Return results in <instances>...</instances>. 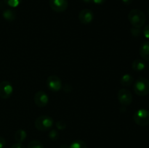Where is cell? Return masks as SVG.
Segmentation results:
<instances>
[{
  "instance_id": "cell-1",
  "label": "cell",
  "mask_w": 149,
  "mask_h": 148,
  "mask_svg": "<svg viewBox=\"0 0 149 148\" xmlns=\"http://www.w3.org/2000/svg\"><path fill=\"white\" fill-rule=\"evenodd\" d=\"M128 20L134 28H141L144 26L146 20V15L143 11L138 9L132 10L128 14Z\"/></svg>"
},
{
  "instance_id": "cell-2",
  "label": "cell",
  "mask_w": 149,
  "mask_h": 148,
  "mask_svg": "<svg viewBox=\"0 0 149 148\" xmlns=\"http://www.w3.org/2000/svg\"><path fill=\"white\" fill-rule=\"evenodd\" d=\"M133 89L137 95L141 97L148 95L149 94V80L146 78H139L134 84Z\"/></svg>"
},
{
  "instance_id": "cell-3",
  "label": "cell",
  "mask_w": 149,
  "mask_h": 148,
  "mask_svg": "<svg viewBox=\"0 0 149 148\" xmlns=\"http://www.w3.org/2000/svg\"><path fill=\"white\" fill-rule=\"evenodd\" d=\"M35 127L41 131H45L50 129L53 126V119L50 116L43 115L38 117L35 120Z\"/></svg>"
},
{
  "instance_id": "cell-4",
  "label": "cell",
  "mask_w": 149,
  "mask_h": 148,
  "mask_svg": "<svg viewBox=\"0 0 149 148\" xmlns=\"http://www.w3.org/2000/svg\"><path fill=\"white\" fill-rule=\"evenodd\" d=\"M133 120L138 126H148L149 125V111L144 108L139 109L134 113Z\"/></svg>"
},
{
  "instance_id": "cell-5",
  "label": "cell",
  "mask_w": 149,
  "mask_h": 148,
  "mask_svg": "<svg viewBox=\"0 0 149 148\" xmlns=\"http://www.w3.org/2000/svg\"><path fill=\"white\" fill-rule=\"evenodd\" d=\"M47 84L49 89L53 92L59 91L63 87L61 78L55 75H51L48 76L47 79Z\"/></svg>"
},
{
  "instance_id": "cell-6",
  "label": "cell",
  "mask_w": 149,
  "mask_h": 148,
  "mask_svg": "<svg viewBox=\"0 0 149 148\" xmlns=\"http://www.w3.org/2000/svg\"><path fill=\"white\" fill-rule=\"evenodd\" d=\"M118 100L123 106H128L132 102V94L127 89H121L118 92Z\"/></svg>"
},
{
  "instance_id": "cell-7",
  "label": "cell",
  "mask_w": 149,
  "mask_h": 148,
  "mask_svg": "<svg viewBox=\"0 0 149 148\" xmlns=\"http://www.w3.org/2000/svg\"><path fill=\"white\" fill-rule=\"evenodd\" d=\"M13 92V87L11 83L8 81H3L0 83V97L2 99H8L11 97Z\"/></svg>"
},
{
  "instance_id": "cell-8",
  "label": "cell",
  "mask_w": 149,
  "mask_h": 148,
  "mask_svg": "<svg viewBox=\"0 0 149 148\" xmlns=\"http://www.w3.org/2000/svg\"><path fill=\"white\" fill-rule=\"evenodd\" d=\"M49 6L53 11L63 12L68 8V3L67 0H49Z\"/></svg>"
},
{
  "instance_id": "cell-9",
  "label": "cell",
  "mask_w": 149,
  "mask_h": 148,
  "mask_svg": "<svg viewBox=\"0 0 149 148\" xmlns=\"http://www.w3.org/2000/svg\"><path fill=\"white\" fill-rule=\"evenodd\" d=\"M35 104L39 107H44L49 102V97L47 94L43 91H39L35 94L33 97Z\"/></svg>"
},
{
  "instance_id": "cell-10",
  "label": "cell",
  "mask_w": 149,
  "mask_h": 148,
  "mask_svg": "<svg viewBox=\"0 0 149 148\" xmlns=\"http://www.w3.org/2000/svg\"><path fill=\"white\" fill-rule=\"evenodd\" d=\"M93 19H94V14L93 11L89 9H84L79 13V20L82 24H90L93 22Z\"/></svg>"
},
{
  "instance_id": "cell-11",
  "label": "cell",
  "mask_w": 149,
  "mask_h": 148,
  "mask_svg": "<svg viewBox=\"0 0 149 148\" xmlns=\"http://www.w3.org/2000/svg\"><path fill=\"white\" fill-rule=\"evenodd\" d=\"M140 55L143 59L149 61V41L143 42L140 47Z\"/></svg>"
},
{
  "instance_id": "cell-12",
  "label": "cell",
  "mask_w": 149,
  "mask_h": 148,
  "mask_svg": "<svg viewBox=\"0 0 149 148\" xmlns=\"http://www.w3.org/2000/svg\"><path fill=\"white\" fill-rule=\"evenodd\" d=\"M132 68L136 72H140L145 69L146 64L143 60L140 59H137L133 61L132 64Z\"/></svg>"
},
{
  "instance_id": "cell-13",
  "label": "cell",
  "mask_w": 149,
  "mask_h": 148,
  "mask_svg": "<svg viewBox=\"0 0 149 148\" xmlns=\"http://www.w3.org/2000/svg\"><path fill=\"white\" fill-rule=\"evenodd\" d=\"M27 137V133L23 129H19L15 133V139L17 143H22L26 140Z\"/></svg>"
},
{
  "instance_id": "cell-14",
  "label": "cell",
  "mask_w": 149,
  "mask_h": 148,
  "mask_svg": "<svg viewBox=\"0 0 149 148\" xmlns=\"http://www.w3.org/2000/svg\"><path fill=\"white\" fill-rule=\"evenodd\" d=\"M134 78L130 74H125L122 76L120 79L121 84L124 86H130L132 85V84L133 83Z\"/></svg>"
},
{
  "instance_id": "cell-15",
  "label": "cell",
  "mask_w": 149,
  "mask_h": 148,
  "mask_svg": "<svg viewBox=\"0 0 149 148\" xmlns=\"http://www.w3.org/2000/svg\"><path fill=\"white\" fill-rule=\"evenodd\" d=\"M3 17L7 21H13V20L15 19V13L14 11H13L12 10H10V9H7V10H5L2 13Z\"/></svg>"
},
{
  "instance_id": "cell-16",
  "label": "cell",
  "mask_w": 149,
  "mask_h": 148,
  "mask_svg": "<svg viewBox=\"0 0 149 148\" xmlns=\"http://www.w3.org/2000/svg\"><path fill=\"white\" fill-rule=\"evenodd\" d=\"M69 148H87V144L82 140L77 139V140L74 141L71 145L69 146Z\"/></svg>"
},
{
  "instance_id": "cell-17",
  "label": "cell",
  "mask_w": 149,
  "mask_h": 148,
  "mask_svg": "<svg viewBox=\"0 0 149 148\" xmlns=\"http://www.w3.org/2000/svg\"><path fill=\"white\" fill-rule=\"evenodd\" d=\"M28 148H44L43 144L38 140L31 141L28 145Z\"/></svg>"
},
{
  "instance_id": "cell-18",
  "label": "cell",
  "mask_w": 149,
  "mask_h": 148,
  "mask_svg": "<svg viewBox=\"0 0 149 148\" xmlns=\"http://www.w3.org/2000/svg\"><path fill=\"white\" fill-rule=\"evenodd\" d=\"M4 3L10 7H17L21 4L22 0H4Z\"/></svg>"
},
{
  "instance_id": "cell-19",
  "label": "cell",
  "mask_w": 149,
  "mask_h": 148,
  "mask_svg": "<svg viewBox=\"0 0 149 148\" xmlns=\"http://www.w3.org/2000/svg\"><path fill=\"white\" fill-rule=\"evenodd\" d=\"M58 136H59V135H58V131L56 130H52L49 133V137L53 141L57 140L58 139Z\"/></svg>"
},
{
  "instance_id": "cell-20",
  "label": "cell",
  "mask_w": 149,
  "mask_h": 148,
  "mask_svg": "<svg viewBox=\"0 0 149 148\" xmlns=\"http://www.w3.org/2000/svg\"><path fill=\"white\" fill-rule=\"evenodd\" d=\"M131 32H132V34L135 36H139L141 33L140 28H133L131 29Z\"/></svg>"
},
{
  "instance_id": "cell-21",
  "label": "cell",
  "mask_w": 149,
  "mask_h": 148,
  "mask_svg": "<svg viewBox=\"0 0 149 148\" xmlns=\"http://www.w3.org/2000/svg\"><path fill=\"white\" fill-rule=\"evenodd\" d=\"M144 36L147 39H149V25H147L144 27L143 31Z\"/></svg>"
},
{
  "instance_id": "cell-22",
  "label": "cell",
  "mask_w": 149,
  "mask_h": 148,
  "mask_svg": "<svg viewBox=\"0 0 149 148\" xmlns=\"http://www.w3.org/2000/svg\"><path fill=\"white\" fill-rule=\"evenodd\" d=\"M56 126H57V128H58V129H60V130H62V129H65V126H66V125H65V123H64L63 121H62V120H59V121L57 123Z\"/></svg>"
},
{
  "instance_id": "cell-23",
  "label": "cell",
  "mask_w": 149,
  "mask_h": 148,
  "mask_svg": "<svg viewBox=\"0 0 149 148\" xmlns=\"http://www.w3.org/2000/svg\"><path fill=\"white\" fill-rule=\"evenodd\" d=\"M10 148H26V147H25L22 143H17H17L12 145Z\"/></svg>"
},
{
  "instance_id": "cell-24",
  "label": "cell",
  "mask_w": 149,
  "mask_h": 148,
  "mask_svg": "<svg viewBox=\"0 0 149 148\" xmlns=\"http://www.w3.org/2000/svg\"><path fill=\"white\" fill-rule=\"evenodd\" d=\"M6 145V141L2 136H0V148H4Z\"/></svg>"
},
{
  "instance_id": "cell-25",
  "label": "cell",
  "mask_w": 149,
  "mask_h": 148,
  "mask_svg": "<svg viewBox=\"0 0 149 148\" xmlns=\"http://www.w3.org/2000/svg\"><path fill=\"white\" fill-rule=\"evenodd\" d=\"M106 0H92V2H93L95 4H103L105 3Z\"/></svg>"
},
{
  "instance_id": "cell-26",
  "label": "cell",
  "mask_w": 149,
  "mask_h": 148,
  "mask_svg": "<svg viewBox=\"0 0 149 148\" xmlns=\"http://www.w3.org/2000/svg\"><path fill=\"white\" fill-rule=\"evenodd\" d=\"M122 1L124 4H127V5H129L132 2V0H122Z\"/></svg>"
},
{
  "instance_id": "cell-27",
  "label": "cell",
  "mask_w": 149,
  "mask_h": 148,
  "mask_svg": "<svg viewBox=\"0 0 149 148\" xmlns=\"http://www.w3.org/2000/svg\"><path fill=\"white\" fill-rule=\"evenodd\" d=\"M84 2H86V3H90V2H92V0H82Z\"/></svg>"
},
{
  "instance_id": "cell-28",
  "label": "cell",
  "mask_w": 149,
  "mask_h": 148,
  "mask_svg": "<svg viewBox=\"0 0 149 148\" xmlns=\"http://www.w3.org/2000/svg\"><path fill=\"white\" fill-rule=\"evenodd\" d=\"M61 148H69V147H68L67 145H62V146L61 147Z\"/></svg>"
},
{
  "instance_id": "cell-29",
  "label": "cell",
  "mask_w": 149,
  "mask_h": 148,
  "mask_svg": "<svg viewBox=\"0 0 149 148\" xmlns=\"http://www.w3.org/2000/svg\"><path fill=\"white\" fill-rule=\"evenodd\" d=\"M148 15H149V7H148Z\"/></svg>"
},
{
  "instance_id": "cell-30",
  "label": "cell",
  "mask_w": 149,
  "mask_h": 148,
  "mask_svg": "<svg viewBox=\"0 0 149 148\" xmlns=\"http://www.w3.org/2000/svg\"><path fill=\"white\" fill-rule=\"evenodd\" d=\"M96 148H101V147H96Z\"/></svg>"
}]
</instances>
